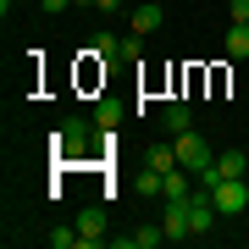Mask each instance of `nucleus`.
I'll use <instances>...</instances> for the list:
<instances>
[{
	"instance_id": "f257e3e1",
	"label": "nucleus",
	"mask_w": 249,
	"mask_h": 249,
	"mask_svg": "<svg viewBox=\"0 0 249 249\" xmlns=\"http://www.w3.org/2000/svg\"><path fill=\"white\" fill-rule=\"evenodd\" d=\"M172 150H178V166H188V172H199V166L216 160V150L194 133V127H188V133H172Z\"/></svg>"
},
{
	"instance_id": "f03ea898",
	"label": "nucleus",
	"mask_w": 249,
	"mask_h": 249,
	"mask_svg": "<svg viewBox=\"0 0 249 249\" xmlns=\"http://www.w3.org/2000/svg\"><path fill=\"white\" fill-rule=\"evenodd\" d=\"M211 199H216L222 216H244V211H249V183H244V178H222V183L211 188Z\"/></svg>"
},
{
	"instance_id": "7ed1b4c3",
	"label": "nucleus",
	"mask_w": 249,
	"mask_h": 249,
	"mask_svg": "<svg viewBox=\"0 0 249 249\" xmlns=\"http://www.w3.org/2000/svg\"><path fill=\"white\" fill-rule=\"evenodd\" d=\"M188 222H194V238H205V232H216V222H222V211H216L211 188H194V194H188Z\"/></svg>"
},
{
	"instance_id": "20e7f679",
	"label": "nucleus",
	"mask_w": 249,
	"mask_h": 249,
	"mask_svg": "<svg viewBox=\"0 0 249 249\" xmlns=\"http://www.w3.org/2000/svg\"><path fill=\"white\" fill-rule=\"evenodd\" d=\"M89 133H100V127H94V116H89V122H83V116H67V122H61V133H55V150H61V155H83Z\"/></svg>"
},
{
	"instance_id": "39448f33",
	"label": "nucleus",
	"mask_w": 249,
	"mask_h": 249,
	"mask_svg": "<svg viewBox=\"0 0 249 249\" xmlns=\"http://www.w3.org/2000/svg\"><path fill=\"white\" fill-rule=\"evenodd\" d=\"M160 232H166V244L194 238V222H188V199H166V211H160Z\"/></svg>"
},
{
	"instance_id": "423d86ee",
	"label": "nucleus",
	"mask_w": 249,
	"mask_h": 249,
	"mask_svg": "<svg viewBox=\"0 0 249 249\" xmlns=\"http://www.w3.org/2000/svg\"><path fill=\"white\" fill-rule=\"evenodd\" d=\"M106 244V205L78 211V249H100Z\"/></svg>"
},
{
	"instance_id": "0eeeda50",
	"label": "nucleus",
	"mask_w": 249,
	"mask_h": 249,
	"mask_svg": "<svg viewBox=\"0 0 249 249\" xmlns=\"http://www.w3.org/2000/svg\"><path fill=\"white\" fill-rule=\"evenodd\" d=\"M188 194H194V172H188V166L160 172V199H188Z\"/></svg>"
},
{
	"instance_id": "6e6552de",
	"label": "nucleus",
	"mask_w": 249,
	"mask_h": 249,
	"mask_svg": "<svg viewBox=\"0 0 249 249\" xmlns=\"http://www.w3.org/2000/svg\"><path fill=\"white\" fill-rule=\"evenodd\" d=\"M160 22H166V17H160V6H150V0L127 11V34H155Z\"/></svg>"
},
{
	"instance_id": "1a4fd4ad",
	"label": "nucleus",
	"mask_w": 249,
	"mask_h": 249,
	"mask_svg": "<svg viewBox=\"0 0 249 249\" xmlns=\"http://www.w3.org/2000/svg\"><path fill=\"white\" fill-rule=\"evenodd\" d=\"M160 122H166V133H188V127H194V111H188V100H166Z\"/></svg>"
},
{
	"instance_id": "9d476101",
	"label": "nucleus",
	"mask_w": 249,
	"mask_h": 249,
	"mask_svg": "<svg viewBox=\"0 0 249 249\" xmlns=\"http://www.w3.org/2000/svg\"><path fill=\"white\" fill-rule=\"evenodd\" d=\"M122 116H127L122 100H100V106H94V127H100V133H116V127H122Z\"/></svg>"
},
{
	"instance_id": "9b49d317",
	"label": "nucleus",
	"mask_w": 249,
	"mask_h": 249,
	"mask_svg": "<svg viewBox=\"0 0 249 249\" xmlns=\"http://www.w3.org/2000/svg\"><path fill=\"white\" fill-rule=\"evenodd\" d=\"M216 172H222V178H249V155L244 150H222L216 155Z\"/></svg>"
},
{
	"instance_id": "f8f14e48",
	"label": "nucleus",
	"mask_w": 249,
	"mask_h": 249,
	"mask_svg": "<svg viewBox=\"0 0 249 249\" xmlns=\"http://www.w3.org/2000/svg\"><path fill=\"white\" fill-rule=\"evenodd\" d=\"M144 166L172 172V166H178V150H172V144H150V150H144Z\"/></svg>"
},
{
	"instance_id": "ddd939ff",
	"label": "nucleus",
	"mask_w": 249,
	"mask_h": 249,
	"mask_svg": "<svg viewBox=\"0 0 249 249\" xmlns=\"http://www.w3.org/2000/svg\"><path fill=\"white\" fill-rule=\"evenodd\" d=\"M227 55H232V61L249 55V22H232V28H227Z\"/></svg>"
},
{
	"instance_id": "4468645a",
	"label": "nucleus",
	"mask_w": 249,
	"mask_h": 249,
	"mask_svg": "<svg viewBox=\"0 0 249 249\" xmlns=\"http://www.w3.org/2000/svg\"><path fill=\"white\" fill-rule=\"evenodd\" d=\"M116 50H122V39H116V34H106V28L89 39V55H100V61H106V55H116Z\"/></svg>"
},
{
	"instance_id": "2eb2a0df",
	"label": "nucleus",
	"mask_w": 249,
	"mask_h": 249,
	"mask_svg": "<svg viewBox=\"0 0 249 249\" xmlns=\"http://www.w3.org/2000/svg\"><path fill=\"white\" fill-rule=\"evenodd\" d=\"M139 194H144V199H160V172H155V166L139 172Z\"/></svg>"
},
{
	"instance_id": "dca6fc26",
	"label": "nucleus",
	"mask_w": 249,
	"mask_h": 249,
	"mask_svg": "<svg viewBox=\"0 0 249 249\" xmlns=\"http://www.w3.org/2000/svg\"><path fill=\"white\" fill-rule=\"evenodd\" d=\"M50 244H55V249H78V222H72V227H55Z\"/></svg>"
},
{
	"instance_id": "f3484780",
	"label": "nucleus",
	"mask_w": 249,
	"mask_h": 249,
	"mask_svg": "<svg viewBox=\"0 0 249 249\" xmlns=\"http://www.w3.org/2000/svg\"><path fill=\"white\" fill-rule=\"evenodd\" d=\"M116 55H122V61H139V55H144V34H127V39H122V50H116Z\"/></svg>"
},
{
	"instance_id": "a211bd4d",
	"label": "nucleus",
	"mask_w": 249,
	"mask_h": 249,
	"mask_svg": "<svg viewBox=\"0 0 249 249\" xmlns=\"http://www.w3.org/2000/svg\"><path fill=\"white\" fill-rule=\"evenodd\" d=\"M39 11L45 17H61V11H72V0H39Z\"/></svg>"
},
{
	"instance_id": "6ab92c4d",
	"label": "nucleus",
	"mask_w": 249,
	"mask_h": 249,
	"mask_svg": "<svg viewBox=\"0 0 249 249\" xmlns=\"http://www.w3.org/2000/svg\"><path fill=\"white\" fill-rule=\"evenodd\" d=\"M227 11H232V22H249V0H232Z\"/></svg>"
},
{
	"instance_id": "aec40b11",
	"label": "nucleus",
	"mask_w": 249,
	"mask_h": 249,
	"mask_svg": "<svg viewBox=\"0 0 249 249\" xmlns=\"http://www.w3.org/2000/svg\"><path fill=\"white\" fill-rule=\"evenodd\" d=\"M94 11H100V17H111V11H122V0H94Z\"/></svg>"
},
{
	"instance_id": "412c9836",
	"label": "nucleus",
	"mask_w": 249,
	"mask_h": 249,
	"mask_svg": "<svg viewBox=\"0 0 249 249\" xmlns=\"http://www.w3.org/2000/svg\"><path fill=\"white\" fill-rule=\"evenodd\" d=\"M72 6H78V11H94V0H72Z\"/></svg>"
}]
</instances>
